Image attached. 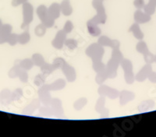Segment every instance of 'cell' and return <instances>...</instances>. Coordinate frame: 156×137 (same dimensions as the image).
<instances>
[{"instance_id": "6da1fadb", "label": "cell", "mask_w": 156, "mask_h": 137, "mask_svg": "<svg viewBox=\"0 0 156 137\" xmlns=\"http://www.w3.org/2000/svg\"><path fill=\"white\" fill-rule=\"evenodd\" d=\"M60 8L62 9V12H63L64 14L69 15L70 14L71 11H72V9L70 7V5H69V2L68 0H63V2L61 4Z\"/></svg>"}, {"instance_id": "3957f363", "label": "cell", "mask_w": 156, "mask_h": 137, "mask_svg": "<svg viewBox=\"0 0 156 137\" xmlns=\"http://www.w3.org/2000/svg\"><path fill=\"white\" fill-rule=\"evenodd\" d=\"M27 0H15V2H16V4H20L22 2H26Z\"/></svg>"}, {"instance_id": "7a4b0ae2", "label": "cell", "mask_w": 156, "mask_h": 137, "mask_svg": "<svg viewBox=\"0 0 156 137\" xmlns=\"http://www.w3.org/2000/svg\"><path fill=\"white\" fill-rule=\"evenodd\" d=\"M134 4L136 7H142L144 5V0H135Z\"/></svg>"}]
</instances>
